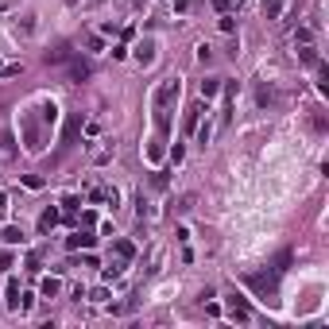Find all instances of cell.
I'll use <instances>...</instances> for the list:
<instances>
[{
  "label": "cell",
  "instance_id": "obj_3",
  "mask_svg": "<svg viewBox=\"0 0 329 329\" xmlns=\"http://www.w3.org/2000/svg\"><path fill=\"white\" fill-rule=\"evenodd\" d=\"M19 128H24L27 151H39V148H43V136H39V124H35V116H24V120H19Z\"/></svg>",
  "mask_w": 329,
  "mask_h": 329
},
{
  "label": "cell",
  "instance_id": "obj_29",
  "mask_svg": "<svg viewBox=\"0 0 329 329\" xmlns=\"http://www.w3.org/2000/svg\"><path fill=\"white\" fill-rule=\"evenodd\" d=\"M70 4H74V0H70Z\"/></svg>",
  "mask_w": 329,
  "mask_h": 329
},
{
  "label": "cell",
  "instance_id": "obj_11",
  "mask_svg": "<svg viewBox=\"0 0 329 329\" xmlns=\"http://www.w3.org/2000/svg\"><path fill=\"white\" fill-rule=\"evenodd\" d=\"M298 58H302L306 66H318V51H314L310 43H302V47H298Z\"/></svg>",
  "mask_w": 329,
  "mask_h": 329
},
{
  "label": "cell",
  "instance_id": "obj_18",
  "mask_svg": "<svg viewBox=\"0 0 329 329\" xmlns=\"http://www.w3.org/2000/svg\"><path fill=\"white\" fill-rule=\"evenodd\" d=\"M0 240H8V244H24V233H19V229H4V233H0Z\"/></svg>",
  "mask_w": 329,
  "mask_h": 329
},
{
  "label": "cell",
  "instance_id": "obj_1",
  "mask_svg": "<svg viewBox=\"0 0 329 329\" xmlns=\"http://www.w3.org/2000/svg\"><path fill=\"white\" fill-rule=\"evenodd\" d=\"M178 93H182V81L178 78H163L155 86V93H151V120H155L159 136L171 132V105L178 101Z\"/></svg>",
  "mask_w": 329,
  "mask_h": 329
},
{
  "label": "cell",
  "instance_id": "obj_17",
  "mask_svg": "<svg viewBox=\"0 0 329 329\" xmlns=\"http://www.w3.org/2000/svg\"><path fill=\"white\" fill-rule=\"evenodd\" d=\"M263 12H268V19H275L283 12V0H263Z\"/></svg>",
  "mask_w": 329,
  "mask_h": 329
},
{
  "label": "cell",
  "instance_id": "obj_2",
  "mask_svg": "<svg viewBox=\"0 0 329 329\" xmlns=\"http://www.w3.org/2000/svg\"><path fill=\"white\" fill-rule=\"evenodd\" d=\"M275 275H279L275 268H271V271H248V275H244V283L256 286V291L268 298V295H275Z\"/></svg>",
  "mask_w": 329,
  "mask_h": 329
},
{
  "label": "cell",
  "instance_id": "obj_21",
  "mask_svg": "<svg viewBox=\"0 0 329 329\" xmlns=\"http://www.w3.org/2000/svg\"><path fill=\"white\" fill-rule=\"evenodd\" d=\"M0 159H12V139L0 136Z\"/></svg>",
  "mask_w": 329,
  "mask_h": 329
},
{
  "label": "cell",
  "instance_id": "obj_22",
  "mask_svg": "<svg viewBox=\"0 0 329 329\" xmlns=\"http://www.w3.org/2000/svg\"><path fill=\"white\" fill-rule=\"evenodd\" d=\"M54 116H58V109H54V105L47 101V105H43V120H47V124H54Z\"/></svg>",
  "mask_w": 329,
  "mask_h": 329
},
{
  "label": "cell",
  "instance_id": "obj_4",
  "mask_svg": "<svg viewBox=\"0 0 329 329\" xmlns=\"http://www.w3.org/2000/svg\"><path fill=\"white\" fill-rule=\"evenodd\" d=\"M66 74H70V81H86L89 74H93V62H89V58H74Z\"/></svg>",
  "mask_w": 329,
  "mask_h": 329
},
{
  "label": "cell",
  "instance_id": "obj_27",
  "mask_svg": "<svg viewBox=\"0 0 329 329\" xmlns=\"http://www.w3.org/2000/svg\"><path fill=\"white\" fill-rule=\"evenodd\" d=\"M233 4H236V0H213V8H217V12H229Z\"/></svg>",
  "mask_w": 329,
  "mask_h": 329
},
{
  "label": "cell",
  "instance_id": "obj_23",
  "mask_svg": "<svg viewBox=\"0 0 329 329\" xmlns=\"http://www.w3.org/2000/svg\"><path fill=\"white\" fill-rule=\"evenodd\" d=\"M62 205H66V217H74V213H78V209H81V205H78V198H66V201H62Z\"/></svg>",
  "mask_w": 329,
  "mask_h": 329
},
{
  "label": "cell",
  "instance_id": "obj_25",
  "mask_svg": "<svg viewBox=\"0 0 329 329\" xmlns=\"http://www.w3.org/2000/svg\"><path fill=\"white\" fill-rule=\"evenodd\" d=\"M256 101H260V105H271V101H275V93H271V89L263 86V89H260V97H256Z\"/></svg>",
  "mask_w": 329,
  "mask_h": 329
},
{
  "label": "cell",
  "instance_id": "obj_19",
  "mask_svg": "<svg viewBox=\"0 0 329 329\" xmlns=\"http://www.w3.org/2000/svg\"><path fill=\"white\" fill-rule=\"evenodd\" d=\"M66 58H70L66 47H58V51H47V62H54V66H58V62H66Z\"/></svg>",
  "mask_w": 329,
  "mask_h": 329
},
{
  "label": "cell",
  "instance_id": "obj_5",
  "mask_svg": "<svg viewBox=\"0 0 329 329\" xmlns=\"http://www.w3.org/2000/svg\"><path fill=\"white\" fill-rule=\"evenodd\" d=\"M93 244H97V236L89 233V229H78V233L66 240V248H93Z\"/></svg>",
  "mask_w": 329,
  "mask_h": 329
},
{
  "label": "cell",
  "instance_id": "obj_12",
  "mask_svg": "<svg viewBox=\"0 0 329 329\" xmlns=\"http://www.w3.org/2000/svg\"><path fill=\"white\" fill-rule=\"evenodd\" d=\"M217 93H221V81H217V78L201 81V97H205V101H209V97H217Z\"/></svg>",
  "mask_w": 329,
  "mask_h": 329
},
{
  "label": "cell",
  "instance_id": "obj_7",
  "mask_svg": "<svg viewBox=\"0 0 329 329\" xmlns=\"http://www.w3.org/2000/svg\"><path fill=\"white\" fill-rule=\"evenodd\" d=\"M78 132H81V113H74V116H70V120H66V128H62V139H66V143H70V139L78 136Z\"/></svg>",
  "mask_w": 329,
  "mask_h": 329
},
{
  "label": "cell",
  "instance_id": "obj_28",
  "mask_svg": "<svg viewBox=\"0 0 329 329\" xmlns=\"http://www.w3.org/2000/svg\"><path fill=\"white\" fill-rule=\"evenodd\" d=\"M8 213V198H4V194H0V217Z\"/></svg>",
  "mask_w": 329,
  "mask_h": 329
},
{
  "label": "cell",
  "instance_id": "obj_13",
  "mask_svg": "<svg viewBox=\"0 0 329 329\" xmlns=\"http://www.w3.org/2000/svg\"><path fill=\"white\" fill-rule=\"evenodd\" d=\"M4 295H8V306H16V310H19V283H16V279H8Z\"/></svg>",
  "mask_w": 329,
  "mask_h": 329
},
{
  "label": "cell",
  "instance_id": "obj_14",
  "mask_svg": "<svg viewBox=\"0 0 329 329\" xmlns=\"http://www.w3.org/2000/svg\"><path fill=\"white\" fill-rule=\"evenodd\" d=\"M151 58H155V43H139V62H143V66H151Z\"/></svg>",
  "mask_w": 329,
  "mask_h": 329
},
{
  "label": "cell",
  "instance_id": "obj_15",
  "mask_svg": "<svg viewBox=\"0 0 329 329\" xmlns=\"http://www.w3.org/2000/svg\"><path fill=\"white\" fill-rule=\"evenodd\" d=\"M116 256H120V260H132V256H136V244L132 240H116Z\"/></svg>",
  "mask_w": 329,
  "mask_h": 329
},
{
  "label": "cell",
  "instance_id": "obj_24",
  "mask_svg": "<svg viewBox=\"0 0 329 329\" xmlns=\"http://www.w3.org/2000/svg\"><path fill=\"white\" fill-rule=\"evenodd\" d=\"M221 31H236V19L229 16V12H225V16H221Z\"/></svg>",
  "mask_w": 329,
  "mask_h": 329
},
{
  "label": "cell",
  "instance_id": "obj_26",
  "mask_svg": "<svg viewBox=\"0 0 329 329\" xmlns=\"http://www.w3.org/2000/svg\"><path fill=\"white\" fill-rule=\"evenodd\" d=\"M0 74H4V78H12V74H19V62H8V66H0Z\"/></svg>",
  "mask_w": 329,
  "mask_h": 329
},
{
  "label": "cell",
  "instance_id": "obj_16",
  "mask_svg": "<svg viewBox=\"0 0 329 329\" xmlns=\"http://www.w3.org/2000/svg\"><path fill=\"white\" fill-rule=\"evenodd\" d=\"M124 263H128V260H116V263H109V268H105V279H109V283H113V279H120V275H124Z\"/></svg>",
  "mask_w": 329,
  "mask_h": 329
},
{
  "label": "cell",
  "instance_id": "obj_10",
  "mask_svg": "<svg viewBox=\"0 0 329 329\" xmlns=\"http://www.w3.org/2000/svg\"><path fill=\"white\" fill-rule=\"evenodd\" d=\"M54 225H58V209H47V213L39 217V229H43V233H51Z\"/></svg>",
  "mask_w": 329,
  "mask_h": 329
},
{
  "label": "cell",
  "instance_id": "obj_8",
  "mask_svg": "<svg viewBox=\"0 0 329 329\" xmlns=\"http://www.w3.org/2000/svg\"><path fill=\"white\" fill-rule=\"evenodd\" d=\"M198 113H201V105H190V109H186V116H182V132L198 128Z\"/></svg>",
  "mask_w": 329,
  "mask_h": 329
},
{
  "label": "cell",
  "instance_id": "obj_9",
  "mask_svg": "<svg viewBox=\"0 0 329 329\" xmlns=\"http://www.w3.org/2000/svg\"><path fill=\"white\" fill-rule=\"evenodd\" d=\"M39 291H43V298H58L62 295V283H58V279H43V286H39Z\"/></svg>",
  "mask_w": 329,
  "mask_h": 329
},
{
  "label": "cell",
  "instance_id": "obj_20",
  "mask_svg": "<svg viewBox=\"0 0 329 329\" xmlns=\"http://www.w3.org/2000/svg\"><path fill=\"white\" fill-rule=\"evenodd\" d=\"M24 186H27V190H39V186H43V178H39V174H24Z\"/></svg>",
  "mask_w": 329,
  "mask_h": 329
},
{
  "label": "cell",
  "instance_id": "obj_6",
  "mask_svg": "<svg viewBox=\"0 0 329 329\" xmlns=\"http://www.w3.org/2000/svg\"><path fill=\"white\" fill-rule=\"evenodd\" d=\"M229 314H233V318H236V321H248V318H252V310H248V302H244V298H240V295H233V298H229Z\"/></svg>",
  "mask_w": 329,
  "mask_h": 329
}]
</instances>
